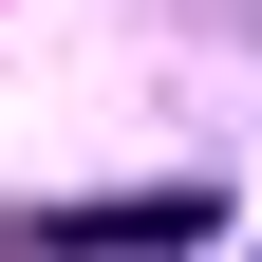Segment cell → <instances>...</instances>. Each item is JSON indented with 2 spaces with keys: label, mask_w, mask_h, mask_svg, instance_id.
Returning <instances> with one entry per match:
<instances>
[{
  "label": "cell",
  "mask_w": 262,
  "mask_h": 262,
  "mask_svg": "<svg viewBox=\"0 0 262 262\" xmlns=\"http://www.w3.org/2000/svg\"><path fill=\"white\" fill-rule=\"evenodd\" d=\"M38 244H56V262H113V244H206V169H187V187H131V206H56Z\"/></svg>",
  "instance_id": "obj_1"
}]
</instances>
